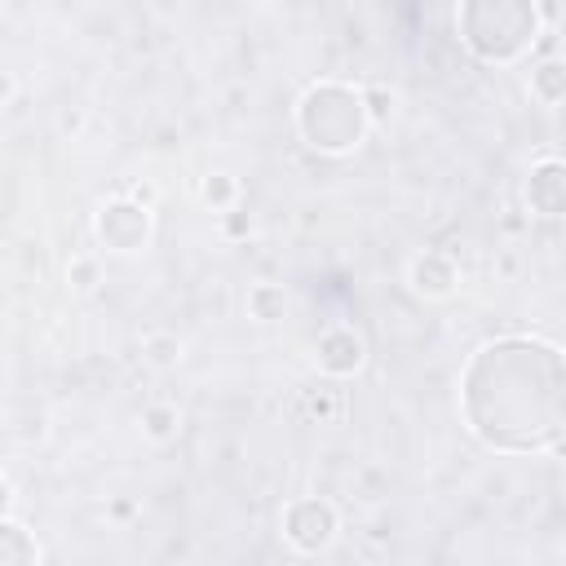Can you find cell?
<instances>
[{
    "instance_id": "6da1fadb",
    "label": "cell",
    "mask_w": 566,
    "mask_h": 566,
    "mask_svg": "<svg viewBox=\"0 0 566 566\" xmlns=\"http://www.w3.org/2000/svg\"><path fill=\"white\" fill-rule=\"evenodd\" d=\"M460 416L491 451H553L566 438V354L522 332L482 340L460 367Z\"/></svg>"
},
{
    "instance_id": "7a4b0ae2",
    "label": "cell",
    "mask_w": 566,
    "mask_h": 566,
    "mask_svg": "<svg viewBox=\"0 0 566 566\" xmlns=\"http://www.w3.org/2000/svg\"><path fill=\"white\" fill-rule=\"evenodd\" d=\"M539 27H544V13L539 4H526V0H464L455 9L460 44L473 57L495 66L526 57L539 40Z\"/></svg>"
},
{
    "instance_id": "3957f363",
    "label": "cell",
    "mask_w": 566,
    "mask_h": 566,
    "mask_svg": "<svg viewBox=\"0 0 566 566\" xmlns=\"http://www.w3.org/2000/svg\"><path fill=\"white\" fill-rule=\"evenodd\" d=\"M367 128H371L367 97L354 84L318 80V84H310L296 97V133L318 155H349V150H358Z\"/></svg>"
},
{
    "instance_id": "277c9868",
    "label": "cell",
    "mask_w": 566,
    "mask_h": 566,
    "mask_svg": "<svg viewBox=\"0 0 566 566\" xmlns=\"http://www.w3.org/2000/svg\"><path fill=\"white\" fill-rule=\"evenodd\" d=\"M279 526H283V539H287L296 553H323V548L336 539L340 517H336V509H332L323 495H301V500H292V504L283 509Z\"/></svg>"
},
{
    "instance_id": "5b68a950",
    "label": "cell",
    "mask_w": 566,
    "mask_h": 566,
    "mask_svg": "<svg viewBox=\"0 0 566 566\" xmlns=\"http://www.w3.org/2000/svg\"><path fill=\"white\" fill-rule=\"evenodd\" d=\"M93 230L106 252H119V256L142 252L150 243V208L137 199H106L93 217Z\"/></svg>"
},
{
    "instance_id": "8992f818",
    "label": "cell",
    "mask_w": 566,
    "mask_h": 566,
    "mask_svg": "<svg viewBox=\"0 0 566 566\" xmlns=\"http://www.w3.org/2000/svg\"><path fill=\"white\" fill-rule=\"evenodd\" d=\"M526 208L544 221L566 217V159H535L526 172Z\"/></svg>"
},
{
    "instance_id": "52a82bcc",
    "label": "cell",
    "mask_w": 566,
    "mask_h": 566,
    "mask_svg": "<svg viewBox=\"0 0 566 566\" xmlns=\"http://www.w3.org/2000/svg\"><path fill=\"white\" fill-rule=\"evenodd\" d=\"M363 358H367V345H363V336L354 327H327L314 340V363H318L323 376H336V380L354 376L363 367Z\"/></svg>"
},
{
    "instance_id": "ba28073f",
    "label": "cell",
    "mask_w": 566,
    "mask_h": 566,
    "mask_svg": "<svg viewBox=\"0 0 566 566\" xmlns=\"http://www.w3.org/2000/svg\"><path fill=\"white\" fill-rule=\"evenodd\" d=\"M407 283H411L416 296H424V301H442V296L455 292L460 274H455V261H451L447 252H416L411 265H407Z\"/></svg>"
},
{
    "instance_id": "9c48e42d",
    "label": "cell",
    "mask_w": 566,
    "mask_h": 566,
    "mask_svg": "<svg viewBox=\"0 0 566 566\" xmlns=\"http://www.w3.org/2000/svg\"><path fill=\"white\" fill-rule=\"evenodd\" d=\"M0 566H40V544L18 517H0Z\"/></svg>"
},
{
    "instance_id": "30bf717a",
    "label": "cell",
    "mask_w": 566,
    "mask_h": 566,
    "mask_svg": "<svg viewBox=\"0 0 566 566\" xmlns=\"http://www.w3.org/2000/svg\"><path fill=\"white\" fill-rule=\"evenodd\" d=\"M531 97L544 102V106L566 102V62H562V57H544V62L531 71Z\"/></svg>"
},
{
    "instance_id": "8fae6325",
    "label": "cell",
    "mask_w": 566,
    "mask_h": 566,
    "mask_svg": "<svg viewBox=\"0 0 566 566\" xmlns=\"http://www.w3.org/2000/svg\"><path fill=\"white\" fill-rule=\"evenodd\" d=\"M283 310H287V296H283L279 283H252V287H248V314H252L256 323H279Z\"/></svg>"
},
{
    "instance_id": "7c38bea8",
    "label": "cell",
    "mask_w": 566,
    "mask_h": 566,
    "mask_svg": "<svg viewBox=\"0 0 566 566\" xmlns=\"http://www.w3.org/2000/svg\"><path fill=\"white\" fill-rule=\"evenodd\" d=\"M296 411H301V416H310V420H318V424H332V420L340 416V394H336L332 385H314V389H301V398H296Z\"/></svg>"
},
{
    "instance_id": "4fadbf2b",
    "label": "cell",
    "mask_w": 566,
    "mask_h": 566,
    "mask_svg": "<svg viewBox=\"0 0 566 566\" xmlns=\"http://www.w3.org/2000/svg\"><path fill=\"white\" fill-rule=\"evenodd\" d=\"M177 429H181L177 407H168V402H150V407L142 411V433H146L150 442H168V438H177Z\"/></svg>"
},
{
    "instance_id": "5bb4252c",
    "label": "cell",
    "mask_w": 566,
    "mask_h": 566,
    "mask_svg": "<svg viewBox=\"0 0 566 566\" xmlns=\"http://www.w3.org/2000/svg\"><path fill=\"white\" fill-rule=\"evenodd\" d=\"M203 203L212 208V212H230L234 208V177H226V172H212L208 181H203Z\"/></svg>"
},
{
    "instance_id": "9a60e30c",
    "label": "cell",
    "mask_w": 566,
    "mask_h": 566,
    "mask_svg": "<svg viewBox=\"0 0 566 566\" xmlns=\"http://www.w3.org/2000/svg\"><path fill=\"white\" fill-rule=\"evenodd\" d=\"M66 279H71L80 292H88V287L97 283V261H93V256H75V261L66 265Z\"/></svg>"
},
{
    "instance_id": "2e32d148",
    "label": "cell",
    "mask_w": 566,
    "mask_h": 566,
    "mask_svg": "<svg viewBox=\"0 0 566 566\" xmlns=\"http://www.w3.org/2000/svg\"><path fill=\"white\" fill-rule=\"evenodd\" d=\"M363 97H367V115H371V124H376V119H389L394 97H389L385 88H363Z\"/></svg>"
},
{
    "instance_id": "e0dca14e",
    "label": "cell",
    "mask_w": 566,
    "mask_h": 566,
    "mask_svg": "<svg viewBox=\"0 0 566 566\" xmlns=\"http://www.w3.org/2000/svg\"><path fill=\"white\" fill-rule=\"evenodd\" d=\"M221 230H226L230 239H243V234L252 230V217H248V212H239V208H230V212H226V221H221Z\"/></svg>"
},
{
    "instance_id": "ac0fdd59",
    "label": "cell",
    "mask_w": 566,
    "mask_h": 566,
    "mask_svg": "<svg viewBox=\"0 0 566 566\" xmlns=\"http://www.w3.org/2000/svg\"><path fill=\"white\" fill-rule=\"evenodd\" d=\"M553 451H557V455H562V460H566V438H562V442H557V447H553Z\"/></svg>"
}]
</instances>
